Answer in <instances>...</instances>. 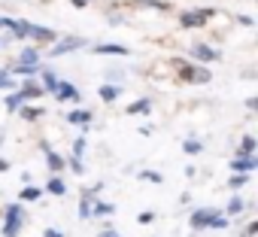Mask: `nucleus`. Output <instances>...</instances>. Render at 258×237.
I'll list each match as a JSON object with an SVG mask.
<instances>
[{
  "label": "nucleus",
  "mask_w": 258,
  "mask_h": 237,
  "mask_svg": "<svg viewBox=\"0 0 258 237\" xmlns=\"http://www.w3.org/2000/svg\"><path fill=\"white\" fill-rule=\"evenodd\" d=\"M22 216H25V210H22L19 204H10V207H7V222H4V237H19V231H22Z\"/></svg>",
  "instance_id": "1"
},
{
  "label": "nucleus",
  "mask_w": 258,
  "mask_h": 237,
  "mask_svg": "<svg viewBox=\"0 0 258 237\" xmlns=\"http://www.w3.org/2000/svg\"><path fill=\"white\" fill-rule=\"evenodd\" d=\"M210 19H213V10H191V13L179 16V25L182 28H204Z\"/></svg>",
  "instance_id": "2"
},
{
  "label": "nucleus",
  "mask_w": 258,
  "mask_h": 237,
  "mask_svg": "<svg viewBox=\"0 0 258 237\" xmlns=\"http://www.w3.org/2000/svg\"><path fill=\"white\" fill-rule=\"evenodd\" d=\"M179 76H182L185 82H198V85L210 82V70H207V67H191V64H182V67H179Z\"/></svg>",
  "instance_id": "3"
},
{
  "label": "nucleus",
  "mask_w": 258,
  "mask_h": 237,
  "mask_svg": "<svg viewBox=\"0 0 258 237\" xmlns=\"http://www.w3.org/2000/svg\"><path fill=\"white\" fill-rule=\"evenodd\" d=\"M82 46H85V40H82V37H67V40H58V43L49 49V55H52V58H58V55H67V52L82 49Z\"/></svg>",
  "instance_id": "4"
},
{
  "label": "nucleus",
  "mask_w": 258,
  "mask_h": 237,
  "mask_svg": "<svg viewBox=\"0 0 258 237\" xmlns=\"http://www.w3.org/2000/svg\"><path fill=\"white\" fill-rule=\"evenodd\" d=\"M258 167V155L252 152V155H240V158H234L231 161V170H237V173H249V170H255Z\"/></svg>",
  "instance_id": "5"
},
{
  "label": "nucleus",
  "mask_w": 258,
  "mask_h": 237,
  "mask_svg": "<svg viewBox=\"0 0 258 237\" xmlns=\"http://www.w3.org/2000/svg\"><path fill=\"white\" fill-rule=\"evenodd\" d=\"M94 52L97 55H118V58L131 55V52H127V46H118V43H100V46H94Z\"/></svg>",
  "instance_id": "6"
},
{
  "label": "nucleus",
  "mask_w": 258,
  "mask_h": 237,
  "mask_svg": "<svg viewBox=\"0 0 258 237\" xmlns=\"http://www.w3.org/2000/svg\"><path fill=\"white\" fill-rule=\"evenodd\" d=\"M28 37H34V40H40V43H55V31L52 28H40V25H31V31H28Z\"/></svg>",
  "instance_id": "7"
},
{
  "label": "nucleus",
  "mask_w": 258,
  "mask_h": 237,
  "mask_svg": "<svg viewBox=\"0 0 258 237\" xmlns=\"http://www.w3.org/2000/svg\"><path fill=\"white\" fill-rule=\"evenodd\" d=\"M191 52H195V58H201V61H219V52H216L213 46H207V43H195Z\"/></svg>",
  "instance_id": "8"
},
{
  "label": "nucleus",
  "mask_w": 258,
  "mask_h": 237,
  "mask_svg": "<svg viewBox=\"0 0 258 237\" xmlns=\"http://www.w3.org/2000/svg\"><path fill=\"white\" fill-rule=\"evenodd\" d=\"M55 94H58L61 100H79V91L73 88V82H64V79H58V88H55Z\"/></svg>",
  "instance_id": "9"
},
{
  "label": "nucleus",
  "mask_w": 258,
  "mask_h": 237,
  "mask_svg": "<svg viewBox=\"0 0 258 237\" xmlns=\"http://www.w3.org/2000/svg\"><path fill=\"white\" fill-rule=\"evenodd\" d=\"M210 216H213V210H210V207H201V210H195V213H191V228H195V231L207 228Z\"/></svg>",
  "instance_id": "10"
},
{
  "label": "nucleus",
  "mask_w": 258,
  "mask_h": 237,
  "mask_svg": "<svg viewBox=\"0 0 258 237\" xmlns=\"http://www.w3.org/2000/svg\"><path fill=\"white\" fill-rule=\"evenodd\" d=\"M19 91L25 94V100H31V97H40V94H43V85H40L37 79H28V82L19 85Z\"/></svg>",
  "instance_id": "11"
},
{
  "label": "nucleus",
  "mask_w": 258,
  "mask_h": 237,
  "mask_svg": "<svg viewBox=\"0 0 258 237\" xmlns=\"http://www.w3.org/2000/svg\"><path fill=\"white\" fill-rule=\"evenodd\" d=\"M67 122L70 125H88L91 122V109H73V112H67Z\"/></svg>",
  "instance_id": "12"
},
{
  "label": "nucleus",
  "mask_w": 258,
  "mask_h": 237,
  "mask_svg": "<svg viewBox=\"0 0 258 237\" xmlns=\"http://www.w3.org/2000/svg\"><path fill=\"white\" fill-rule=\"evenodd\" d=\"M149 106H152V100L149 97H140V100H134L131 106H127V112H131V115H146Z\"/></svg>",
  "instance_id": "13"
},
{
  "label": "nucleus",
  "mask_w": 258,
  "mask_h": 237,
  "mask_svg": "<svg viewBox=\"0 0 258 237\" xmlns=\"http://www.w3.org/2000/svg\"><path fill=\"white\" fill-rule=\"evenodd\" d=\"M46 192H52V195H58V198H61V195H67V183H64L61 176H52V180L46 183Z\"/></svg>",
  "instance_id": "14"
},
{
  "label": "nucleus",
  "mask_w": 258,
  "mask_h": 237,
  "mask_svg": "<svg viewBox=\"0 0 258 237\" xmlns=\"http://www.w3.org/2000/svg\"><path fill=\"white\" fill-rule=\"evenodd\" d=\"M118 94H121L118 85H100V100H103V103H112Z\"/></svg>",
  "instance_id": "15"
},
{
  "label": "nucleus",
  "mask_w": 258,
  "mask_h": 237,
  "mask_svg": "<svg viewBox=\"0 0 258 237\" xmlns=\"http://www.w3.org/2000/svg\"><path fill=\"white\" fill-rule=\"evenodd\" d=\"M91 216H115V204H106V201L91 204Z\"/></svg>",
  "instance_id": "16"
},
{
  "label": "nucleus",
  "mask_w": 258,
  "mask_h": 237,
  "mask_svg": "<svg viewBox=\"0 0 258 237\" xmlns=\"http://www.w3.org/2000/svg\"><path fill=\"white\" fill-rule=\"evenodd\" d=\"M16 112H22V115L28 118V122H37V118L43 115V106H25V103H22V106H19Z\"/></svg>",
  "instance_id": "17"
},
{
  "label": "nucleus",
  "mask_w": 258,
  "mask_h": 237,
  "mask_svg": "<svg viewBox=\"0 0 258 237\" xmlns=\"http://www.w3.org/2000/svg\"><path fill=\"white\" fill-rule=\"evenodd\" d=\"M28 31H31V25H28V22H16V19H13V28H10V34H13L16 40H25V37H28Z\"/></svg>",
  "instance_id": "18"
},
{
  "label": "nucleus",
  "mask_w": 258,
  "mask_h": 237,
  "mask_svg": "<svg viewBox=\"0 0 258 237\" xmlns=\"http://www.w3.org/2000/svg\"><path fill=\"white\" fill-rule=\"evenodd\" d=\"M22 103H25V94H22L19 88H16V91H10V97H7V109H10V112H16Z\"/></svg>",
  "instance_id": "19"
},
{
  "label": "nucleus",
  "mask_w": 258,
  "mask_h": 237,
  "mask_svg": "<svg viewBox=\"0 0 258 237\" xmlns=\"http://www.w3.org/2000/svg\"><path fill=\"white\" fill-rule=\"evenodd\" d=\"M46 164L58 173V170H64V158L58 155V152H52V149H46Z\"/></svg>",
  "instance_id": "20"
},
{
  "label": "nucleus",
  "mask_w": 258,
  "mask_h": 237,
  "mask_svg": "<svg viewBox=\"0 0 258 237\" xmlns=\"http://www.w3.org/2000/svg\"><path fill=\"white\" fill-rule=\"evenodd\" d=\"M55 88H58V76L52 70H43V91H52L55 94Z\"/></svg>",
  "instance_id": "21"
},
{
  "label": "nucleus",
  "mask_w": 258,
  "mask_h": 237,
  "mask_svg": "<svg viewBox=\"0 0 258 237\" xmlns=\"http://www.w3.org/2000/svg\"><path fill=\"white\" fill-rule=\"evenodd\" d=\"M40 195H43V189H40V186H28V189H22L19 201H40Z\"/></svg>",
  "instance_id": "22"
},
{
  "label": "nucleus",
  "mask_w": 258,
  "mask_h": 237,
  "mask_svg": "<svg viewBox=\"0 0 258 237\" xmlns=\"http://www.w3.org/2000/svg\"><path fill=\"white\" fill-rule=\"evenodd\" d=\"M255 146H258V140H255L252 134H246V137H243V143H240V155H252V152H255Z\"/></svg>",
  "instance_id": "23"
},
{
  "label": "nucleus",
  "mask_w": 258,
  "mask_h": 237,
  "mask_svg": "<svg viewBox=\"0 0 258 237\" xmlns=\"http://www.w3.org/2000/svg\"><path fill=\"white\" fill-rule=\"evenodd\" d=\"M225 210H228V216H237V213H243V210H246V204H243V198H237V195H234V198L228 201V207H225Z\"/></svg>",
  "instance_id": "24"
},
{
  "label": "nucleus",
  "mask_w": 258,
  "mask_h": 237,
  "mask_svg": "<svg viewBox=\"0 0 258 237\" xmlns=\"http://www.w3.org/2000/svg\"><path fill=\"white\" fill-rule=\"evenodd\" d=\"M0 88H16V79H13V73L10 70H4V67H0Z\"/></svg>",
  "instance_id": "25"
},
{
  "label": "nucleus",
  "mask_w": 258,
  "mask_h": 237,
  "mask_svg": "<svg viewBox=\"0 0 258 237\" xmlns=\"http://www.w3.org/2000/svg\"><path fill=\"white\" fill-rule=\"evenodd\" d=\"M19 61H22V64H40V52H37V49H25Z\"/></svg>",
  "instance_id": "26"
},
{
  "label": "nucleus",
  "mask_w": 258,
  "mask_h": 237,
  "mask_svg": "<svg viewBox=\"0 0 258 237\" xmlns=\"http://www.w3.org/2000/svg\"><path fill=\"white\" fill-rule=\"evenodd\" d=\"M246 183H249V176H246V173H234V176L228 180V186H231V189H243Z\"/></svg>",
  "instance_id": "27"
},
{
  "label": "nucleus",
  "mask_w": 258,
  "mask_h": 237,
  "mask_svg": "<svg viewBox=\"0 0 258 237\" xmlns=\"http://www.w3.org/2000/svg\"><path fill=\"white\" fill-rule=\"evenodd\" d=\"M182 149H185L188 155H198L204 146H201V140H185V143H182Z\"/></svg>",
  "instance_id": "28"
},
{
  "label": "nucleus",
  "mask_w": 258,
  "mask_h": 237,
  "mask_svg": "<svg viewBox=\"0 0 258 237\" xmlns=\"http://www.w3.org/2000/svg\"><path fill=\"white\" fill-rule=\"evenodd\" d=\"M140 180H149V183H155V186H161V183H164V176H161V173H155V170H143V173H140Z\"/></svg>",
  "instance_id": "29"
},
{
  "label": "nucleus",
  "mask_w": 258,
  "mask_h": 237,
  "mask_svg": "<svg viewBox=\"0 0 258 237\" xmlns=\"http://www.w3.org/2000/svg\"><path fill=\"white\" fill-rule=\"evenodd\" d=\"M225 225H228V219H225V216H219V213H213V216H210V222H207V228H225Z\"/></svg>",
  "instance_id": "30"
},
{
  "label": "nucleus",
  "mask_w": 258,
  "mask_h": 237,
  "mask_svg": "<svg viewBox=\"0 0 258 237\" xmlns=\"http://www.w3.org/2000/svg\"><path fill=\"white\" fill-rule=\"evenodd\" d=\"M85 143H88L85 137H79V140L73 143V155H76V158H82V155H85Z\"/></svg>",
  "instance_id": "31"
},
{
  "label": "nucleus",
  "mask_w": 258,
  "mask_h": 237,
  "mask_svg": "<svg viewBox=\"0 0 258 237\" xmlns=\"http://www.w3.org/2000/svg\"><path fill=\"white\" fill-rule=\"evenodd\" d=\"M70 170H73V173H85V164H82V158H76V155H73V158H70Z\"/></svg>",
  "instance_id": "32"
},
{
  "label": "nucleus",
  "mask_w": 258,
  "mask_h": 237,
  "mask_svg": "<svg viewBox=\"0 0 258 237\" xmlns=\"http://www.w3.org/2000/svg\"><path fill=\"white\" fill-rule=\"evenodd\" d=\"M258 234V222H249V228L243 231V237H255Z\"/></svg>",
  "instance_id": "33"
},
{
  "label": "nucleus",
  "mask_w": 258,
  "mask_h": 237,
  "mask_svg": "<svg viewBox=\"0 0 258 237\" xmlns=\"http://www.w3.org/2000/svg\"><path fill=\"white\" fill-rule=\"evenodd\" d=\"M43 237H64V231H58V228H46Z\"/></svg>",
  "instance_id": "34"
},
{
  "label": "nucleus",
  "mask_w": 258,
  "mask_h": 237,
  "mask_svg": "<svg viewBox=\"0 0 258 237\" xmlns=\"http://www.w3.org/2000/svg\"><path fill=\"white\" fill-rule=\"evenodd\" d=\"M0 28H4V31H10V28H13V19H4V16H0Z\"/></svg>",
  "instance_id": "35"
},
{
  "label": "nucleus",
  "mask_w": 258,
  "mask_h": 237,
  "mask_svg": "<svg viewBox=\"0 0 258 237\" xmlns=\"http://www.w3.org/2000/svg\"><path fill=\"white\" fill-rule=\"evenodd\" d=\"M7 167H10V161H4V158H0V173H4Z\"/></svg>",
  "instance_id": "36"
}]
</instances>
